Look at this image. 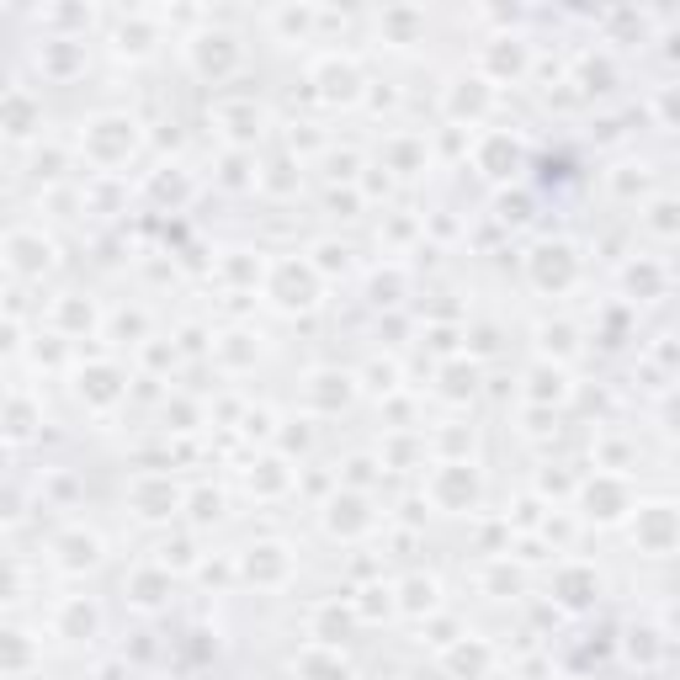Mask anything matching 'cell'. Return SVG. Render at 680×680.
Wrapping results in <instances>:
<instances>
[{
  "mask_svg": "<svg viewBox=\"0 0 680 680\" xmlns=\"http://www.w3.org/2000/svg\"><path fill=\"white\" fill-rule=\"evenodd\" d=\"M277 303H282V309H309V303H314V271L309 266H282Z\"/></svg>",
  "mask_w": 680,
  "mask_h": 680,
  "instance_id": "1",
  "label": "cell"
},
{
  "mask_svg": "<svg viewBox=\"0 0 680 680\" xmlns=\"http://www.w3.org/2000/svg\"><path fill=\"white\" fill-rule=\"evenodd\" d=\"M537 255H542V261H537V282H542V287H548V282H558V287H564V282H569V271H574V266L564 261V255H569V250H564V245H558V250H553V255H558V261H548V250H537Z\"/></svg>",
  "mask_w": 680,
  "mask_h": 680,
  "instance_id": "2",
  "label": "cell"
},
{
  "mask_svg": "<svg viewBox=\"0 0 680 680\" xmlns=\"http://www.w3.org/2000/svg\"><path fill=\"white\" fill-rule=\"evenodd\" d=\"M11 250H22V266H27V271L48 266V245H38V240H22V234H16V240H11Z\"/></svg>",
  "mask_w": 680,
  "mask_h": 680,
  "instance_id": "3",
  "label": "cell"
},
{
  "mask_svg": "<svg viewBox=\"0 0 680 680\" xmlns=\"http://www.w3.org/2000/svg\"><path fill=\"white\" fill-rule=\"evenodd\" d=\"M404 590H410V606H415V611H420V606H425V611L436 606V601H431V595H436V585H431V580H410Z\"/></svg>",
  "mask_w": 680,
  "mask_h": 680,
  "instance_id": "4",
  "label": "cell"
}]
</instances>
